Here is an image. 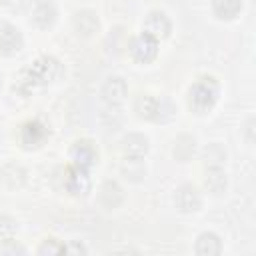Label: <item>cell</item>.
Masks as SVG:
<instances>
[{
  "instance_id": "44dd1931",
  "label": "cell",
  "mask_w": 256,
  "mask_h": 256,
  "mask_svg": "<svg viewBox=\"0 0 256 256\" xmlns=\"http://www.w3.org/2000/svg\"><path fill=\"white\" fill-rule=\"evenodd\" d=\"M120 170H122L124 178L130 180V182H140L146 176V166L142 164V158H128L126 156V160L120 166Z\"/></svg>"
},
{
  "instance_id": "277c9868",
  "label": "cell",
  "mask_w": 256,
  "mask_h": 256,
  "mask_svg": "<svg viewBox=\"0 0 256 256\" xmlns=\"http://www.w3.org/2000/svg\"><path fill=\"white\" fill-rule=\"evenodd\" d=\"M128 50H130L132 60H136L138 64H148V62L156 60V56H158V40L154 36L142 32L130 40Z\"/></svg>"
},
{
  "instance_id": "ba28073f",
  "label": "cell",
  "mask_w": 256,
  "mask_h": 256,
  "mask_svg": "<svg viewBox=\"0 0 256 256\" xmlns=\"http://www.w3.org/2000/svg\"><path fill=\"white\" fill-rule=\"evenodd\" d=\"M174 206L182 212V214H194L200 210L202 206V196L196 190V186L192 184H182L180 188H176L174 192Z\"/></svg>"
},
{
  "instance_id": "7a4b0ae2",
  "label": "cell",
  "mask_w": 256,
  "mask_h": 256,
  "mask_svg": "<svg viewBox=\"0 0 256 256\" xmlns=\"http://www.w3.org/2000/svg\"><path fill=\"white\" fill-rule=\"evenodd\" d=\"M220 96V86L212 76H202L194 86L188 90V106L196 114H206L210 112Z\"/></svg>"
},
{
  "instance_id": "4fadbf2b",
  "label": "cell",
  "mask_w": 256,
  "mask_h": 256,
  "mask_svg": "<svg viewBox=\"0 0 256 256\" xmlns=\"http://www.w3.org/2000/svg\"><path fill=\"white\" fill-rule=\"evenodd\" d=\"M98 202L106 210H114L124 202V190L116 180H106L102 182L98 190Z\"/></svg>"
},
{
  "instance_id": "d4e9b609",
  "label": "cell",
  "mask_w": 256,
  "mask_h": 256,
  "mask_svg": "<svg viewBox=\"0 0 256 256\" xmlns=\"http://www.w3.org/2000/svg\"><path fill=\"white\" fill-rule=\"evenodd\" d=\"M0 252L2 254H26V248L16 244V240H12V242H6V244H0Z\"/></svg>"
},
{
  "instance_id": "5b68a950",
  "label": "cell",
  "mask_w": 256,
  "mask_h": 256,
  "mask_svg": "<svg viewBox=\"0 0 256 256\" xmlns=\"http://www.w3.org/2000/svg\"><path fill=\"white\" fill-rule=\"evenodd\" d=\"M98 156H100L98 154V146L92 140H88V138L76 140L72 144V148H70V160H72V164L74 166H80V168H86V170H90L98 162Z\"/></svg>"
},
{
  "instance_id": "ffe728a7",
  "label": "cell",
  "mask_w": 256,
  "mask_h": 256,
  "mask_svg": "<svg viewBox=\"0 0 256 256\" xmlns=\"http://www.w3.org/2000/svg\"><path fill=\"white\" fill-rule=\"evenodd\" d=\"M134 112L142 120H154L156 114V96L152 94H140L134 102Z\"/></svg>"
},
{
  "instance_id": "9a60e30c",
  "label": "cell",
  "mask_w": 256,
  "mask_h": 256,
  "mask_svg": "<svg viewBox=\"0 0 256 256\" xmlns=\"http://www.w3.org/2000/svg\"><path fill=\"white\" fill-rule=\"evenodd\" d=\"M194 252L200 256H216L222 252V240L214 232H202L194 242Z\"/></svg>"
},
{
  "instance_id": "e0dca14e",
  "label": "cell",
  "mask_w": 256,
  "mask_h": 256,
  "mask_svg": "<svg viewBox=\"0 0 256 256\" xmlns=\"http://www.w3.org/2000/svg\"><path fill=\"white\" fill-rule=\"evenodd\" d=\"M212 12L218 20H234L242 12V0H212Z\"/></svg>"
},
{
  "instance_id": "4316f807",
  "label": "cell",
  "mask_w": 256,
  "mask_h": 256,
  "mask_svg": "<svg viewBox=\"0 0 256 256\" xmlns=\"http://www.w3.org/2000/svg\"><path fill=\"white\" fill-rule=\"evenodd\" d=\"M66 252H88V248L82 242H70L66 246Z\"/></svg>"
},
{
  "instance_id": "9c48e42d",
  "label": "cell",
  "mask_w": 256,
  "mask_h": 256,
  "mask_svg": "<svg viewBox=\"0 0 256 256\" xmlns=\"http://www.w3.org/2000/svg\"><path fill=\"white\" fill-rule=\"evenodd\" d=\"M58 18V8L54 4V0H36L30 12V20L36 28L40 30H48L54 26Z\"/></svg>"
},
{
  "instance_id": "484cf974",
  "label": "cell",
  "mask_w": 256,
  "mask_h": 256,
  "mask_svg": "<svg viewBox=\"0 0 256 256\" xmlns=\"http://www.w3.org/2000/svg\"><path fill=\"white\" fill-rule=\"evenodd\" d=\"M252 132H254V118H248V120H246V124H244V138H246V142H248V144H252V142H254Z\"/></svg>"
},
{
  "instance_id": "52a82bcc",
  "label": "cell",
  "mask_w": 256,
  "mask_h": 256,
  "mask_svg": "<svg viewBox=\"0 0 256 256\" xmlns=\"http://www.w3.org/2000/svg\"><path fill=\"white\" fill-rule=\"evenodd\" d=\"M48 134L50 132L46 124H42L40 120H30L20 128V144L26 150H36L46 142Z\"/></svg>"
},
{
  "instance_id": "7402d4cb",
  "label": "cell",
  "mask_w": 256,
  "mask_h": 256,
  "mask_svg": "<svg viewBox=\"0 0 256 256\" xmlns=\"http://www.w3.org/2000/svg\"><path fill=\"white\" fill-rule=\"evenodd\" d=\"M176 114V106L170 98L166 96H160L156 98V114H154V122H160V124H166L174 118Z\"/></svg>"
},
{
  "instance_id": "30bf717a",
  "label": "cell",
  "mask_w": 256,
  "mask_h": 256,
  "mask_svg": "<svg viewBox=\"0 0 256 256\" xmlns=\"http://www.w3.org/2000/svg\"><path fill=\"white\" fill-rule=\"evenodd\" d=\"M72 28L80 38H92L100 30V18L94 10H78L72 16Z\"/></svg>"
},
{
  "instance_id": "8992f818",
  "label": "cell",
  "mask_w": 256,
  "mask_h": 256,
  "mask_svg": "<svg viewBox=\"0 0 256 256\" xmlns=\"http://www.w3.org/2000/svg\"><path fill=\"white\" fill-rule=\"evenodd\" d=\"M100 96L106 106H122L128 98V86L126 80L120 76H108L100 88Z\"/></svg>"
},
{
  "instance_id": "8fae6325",
  "label": "cell",
  "mask_w": 256,
  "mask_h": 256,
  "mask_svg": "<svg viewBox=\"0 0 256 256\" xmlns=\"http://www.w3.org/2000/svg\"><path fill=\"white\" fill-rule=\"evenodd\" d=\"M144 32L150 34V36H154L156 40L168 38L170 32H172V22H170L168 14L162 12V10L148 12V16L144 18Z\"/></svg>"
},
{
  "instance_id": "5bb4252c",
  "label": "cell",
  "mask_w": 256,
  "mask_h": 256,
  "mask_svg": "<svg viewBox=\"0 0 256 256\" xmlns=\"http://www.w3.org/2000/svg\"><path fill=\"white\" fill-rule=\"evenodd\" d=\"M120 148L124 152V156L128 158H144L148 154V148H150V142L144 134L140 132H130L122 138L120 142Z\"/></svg>"
},
{
  "instance_id": "7c38bea8",
  "label": "cell",
  "mask_w": 256,
  "mask_h": 256,
  "mask_svg": "<svg viewBox=\"0 0 256 256\" xmlns=\"http://www.w3.org/2000/svg\"><path fill=\"white\" fill-rule=\"evenodd\" d=\"M24 46V36L14 24H0V52L4 56H14Z\"/></svg>"
},
{
  "instance_id": "2e32d148",
  "label": "cell",
  "mask_w": 256,
  "mask_h": 256,
  "mask_svg": "<svg viewBox=\"0 0 256 256\" xmlns=\"http://www.w3.org/2000/svg\"><path fill=\"white\" fill-rule=\"evenodd\" d=\"M204 188L214 194V196H220L226 192L228 188V176L222 168H206V174H204Z\"/></svg>"
},
{
  "instance_id": "d6986e66",
  "label": "cell",
  "mask_w": 256,
  "mask_h": 256,
  "mask_svg": "<svg viewBox=\"0 0 256 256\" xmlns=\"http://www.w3.org/2000/svg\"><path fill=\"white\" fill-rule=\"evenodd\" d=\"M194 150H196V138H194V136H190V134H180V136L174 140L172 154H174L176 160L188 162V160L194 156Z\"/></svg>"
},
{
  "instance_id": "3957f363",
  "label": "cell",
  "mask_w": 256,
  "mask_h": 256,
  "mask_svg": "<svg viewBox=\"0 0 256 256\" xmlns=\"http://www.w3.org/2000/svg\"><path fill=\"white\" fill-rule=\"evenodd\" d=\"M64 188L74 198L88 196V192L92 190V180H90L88 170L80 168V166H74V164L70 168H66V172H64Z\"/></svg>"
},
{
  "instance_id": "603a6c76",
  "label": "cell",
  "mask_w": 256,
  "mask_h": 256,
  "mask_svg": "<svg viewBox=\"0 0 256 256\" xmlns=\"http://www.w3.org/2000/svg\"><path fill=\"white\" fill-rule=\"evenodd\" d=\"M18 232V224L10 216H0V244L12 242Z\"/></svg>"
},
{
  "instance_id": "cb8c5ba5",
  "label": "cell",
  "mask_w": 256,
  "mask_h": 256,
  "mask_svg": "<svg viewBox=\"0 0 256 256\" xmlns=\"http://www.w3.org/2000/svg\"><path fill=\"white\" fill-rule=\"evenodd\" d=\"M36 252L42 254V256H46V254H60V252H66V244H62L58 238H44Z\"/></svg>"
},
{
  "instance_id": "6da1fadb",
  "label": "cell",
  "mask_w": 256,
  "mask_h": 256,
  "mask_svg": "<svg viewBox=\"0 0 256 256\" xmlns=\"http://www.w3.org/2000/svg\"><path fill=\"white\" fill-rule=\"evenodd\" d=\"M62 72H64V68H62V64L54 56H42L30 68L22 70V74H20V78H18L14 88L20 94H30L36 88L46 86V84L58 80L62 76Z\"/></svg>"
},
{
  "instance_id": "ac0fdd59",
  "label": "cell",
  "mask_w": 256,
  "mask_h": 256,
  "mask_svg": "<svg viewBox=\"0 0 256 256\" xmlns=\"http://www.w3.org/2000/svg\"><path fill=\"white\" fill-rule=\"evenodd\" d=\"M226 158H228L226 148L218 142H212V144L204 146V150H202V162L206 168H224Z\"/></svg>"
},
{
  "instance_id": "83f0119b",
  "label": "cell",
  "mask_w": 256,
  "mask_h": 256,
  "mask_svg": "<svg viewBox=\"0 0 256 256\" xmlns=\"http://www.w3.org/2000/svg\"><path fill=\"white\" fill-rule=\"evenodd\" d=\"M0 4H4V6H10V4H12V0H0Z\"/></svg>"
}]
</instances>
